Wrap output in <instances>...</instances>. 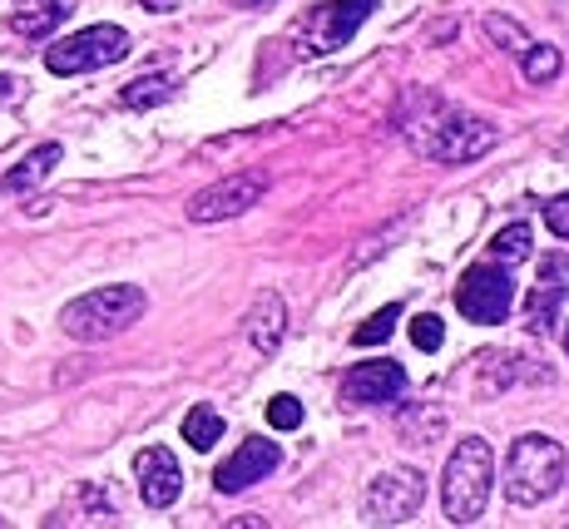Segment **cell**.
<instances>
[{
	"mask_svg": "<svg viewBox=\"0 0 569 529\" xmlns=\"http://www.w3.org/2000/svg\"><path fill=\"white\" fill-rule=\"evenodd\" d=\"M144 307H149L144 288H134V282H109V288L74 297L60 312V327H64V337H74V341H109V337L129 332V327L144 317Z\"/></svg>",
	"mask_w": 569,
	"mask_h": 529,
	"instance_id": "1",
	"label": "cell"
},
{
	"mask_svg": "<svg viewBox=\"0 0 569 529\" xmlns=\"http://www.w3.org/2000/svg\"><path fill=\"white\" fill-rule=\"evenodd\" d=\"M490 485H496V456L480 436H466L461 446L451 450L441 476V505L451 525H476L490 505Z\"/></svg>",
	"mask_w": 569,
	"mask_h": 529,
	"instance_id": "2",
	"label": "cell"
},
{
	"mask_svg": "<svg viewBox=\"0 0 569 529\" xmlns=\"http://www.w3.org/2000/svg\"><path fill=\"white\" fill-rule=\"evenodd\" d=\"M431 109H436V119L407 124L416 153H426V159H436V163H466V159H480L486 149H496V129H490L486 119L441 109L436 99H431Z\"/></svg>",
	"mask_w": 569,
	"mask_h": 529,
	"instance_id": "3",
	"label": "cell"
},
{
	"mask_svg": "<svg viewBox=\"0 0 569 529\" xmlns=\"http://www.w3.org/2000/svg\"><path fill=\"white\" fill-rule=\"evenodd\" d=\"M565 480V450L550 436H520L506 456V500L545 505Z\"/></svg>",
	"mask_w": 569,
	"mask_h": 529,
	"instance_id": "4",
	"label": "cell"
},
{
	"mask_svg": "<svg viewBox=\"0 0 569 529\" xmlns=\"http://www.w3.org/2000/svg\"><path fill=\"white\" fill-rule=\"evenodd\" d=\"M129 54V36L119 26H90L74 30V36L54 40L46 50V70L50 74H84V70H104V64H119Z\"/></svg>",
	"mask_w": 569,
	"mask_h": 529,
	"instance_id": "5",
	"label": "cell"
},
{
	"mask_svg": "<svg viewBox=\"0 0 569 529\" xmlns=\"http://www.w3.org/2000/svg\"><path fill=\"white\" fill-rule=\"evenodd\" d=\"M371 10H377V0H327V6L308 10L298 20V50L327 54V50L352 46V36L371 20Z\"/></svg>",
	"mask_w": 569,
	"mask_h": 529,
	"instance_id": "6",
	"label": "cell"
},
{
	"mask_svg": "<svg viewBox=\"0 0 569 529\" xmlns=\"http://www.w3.org/2000/svg\"><path fill=\"white\" fill-rule=\"evenodd\" d=\"M456 307H461L466 322L480 327L506 322L510 307H516V282H510L506 262H476L461 278V288H456Z\"/></svg>",
	"mask_w": 569,
	"mask_h": 529,
	"instance_id": "7",
	"label": "cell"
},
{
	"mask_svg": "<svg viewBox=\"0 0 569 529\" xmlns=\"http://www.w3.org/2000/svg\"><path fill=\"white\" fill-rule=\"evenodd\" d=\"M421 505H426V480L416 470H381L362 500V515L371 525H407L421 515Z\"/></svg>",
	"mask_w": 569,
	"mask_h": 529,
	"instance_id": "8",
	"label": "cell"
},
{
	"mask_svg": "<svg viewBox=\"0 0 569 529\" xmlns=\"http://www.w3.org/2000/svg\"><path fill=\"white\" fill-rule=\"evenodd\" d=\"M262 193H268V179H262V173H233V179L193 193L189 218L193 223H223V218H238V213H248L253 203H262Z\"/></svg>",
	"mask_w": 569,
	"mask_h": 529,
	"instance_id": "9",
	"label": "cell"
},
{
	"mask_svg": "<svg viewBox=\"0 0 569 529\" xmlns=\"http://www.w3.org/2000/svg\"><path fill=\"white\" fill-rule=\"evenodd\" d=\"M134 476H139V495H144L149 510H169V505L183 495V470H179V460H173L163 446H144V450H139V456H134Z\"/></svg>",
	"mask_w": 569,
	"mask_h": 529,
	"instance_id": "10",
	"label": "cell"
},
{
	"mask_svg": "<svg viewBox=\"0 0 569 529\" xmlns=\"http://www.w3.org/2000/svg\"><path fill=\"white\" fill-rule=\"evenodd\" d=\"M407 391V371L397 361H362L342 377V401L347 406H381V401H397Z\"/></svg>",
	"mask_w": 569,
	"mask_h": 529,
	"instance_id": "11",
	"label": "cell"
},
{
	"mask_svg": "<svg viewBox=\"0 0 569 529\" xmlns=\"http://www.w3.org/2000/svg\"><path fill=\"white\" fill-rule=\"evenodd\" d=\"M278 460H282V450L272 446V440L253 436V440H243V446L233 450V460H223V466H218L213 485L223 495H238V490H248V485H258L262 476H272V470H278Z\"/></svg>",
	"mask_w": 569,
	"mask_h": 529,
	"instance_id": "12",
	"label": "cell"
},
{
	"mask_svg": "<svg viewBox=\"0 0 569 529\" xmlns=\"http://www.w3.org/2000/svg\"><path fill=\"white\" fill-rule=\"evenodd\" d=\"M70 0H26L20 10H10V30L26 40H46L50 30L64 26V16H70Z\"/></svg>",
	"mask_w": 569,
	"mask_h": 529,
	"instance_id": "13",
	"label": "cell"
},
{
	"mask_svg": "<svg viewBox=\"0 0 569 529\" xmlns=\"http://www.w3.org/2000/svg\"><path fill=\"white\" fill-rule=\"evenodd\" d=\"M60 159H64V149L54 144V139H50V144H40V149H30L26 159H20L16 169L0 179V193H30L40 179H50V169H54Z\"/></svg>",
	"mask_w": 569,
	"mask_h": 529,
	"instance_id": "14",
	"label": "cell"
},
{
	"mask_svg": "<svg viewBox=\"0 0 569 529\" xmlns=\"http://www.w3.org/2000/svg\"><path fill=\"white\" fill-rule=\"evenodd\" d=\"M248 337H253V347L262 357H272V351L282 347V297L278 292H262L253 302V317H248Z\"/></svg>",
	"mask_w": 569,
	"mask_h": 529,
	"instance_id": "15",
	"label": "cell"
},
{
	"mask_svg": "<svg viewBox=\"0 0 569 529\" xmlns=\"http://www.w3.org/2000/svg\"><path fill=\"white\" fill-rule=\"evenodd\" d=\"M560 302H565V282L560 278H540V288L530 292V332H540V337L550 332Z\"/></svg>",
	"mask_w": 569,
	"mask_h": 529,
	"instance_id": "16",
	"label": "cell"
},
{
	"mask_svg": "<svg viewBox=\"0 0 569 529\" xmlns=\"http://www.w3.org/2000/svg\"><path fill=\"white\" fill-rule=\"evenodd\" d=\"M183 440H189L193 450H213L218 440H223V416H218L213 406H193V411L183 416Z\"/></svg>",
	"mask_w": 569,
	"mask_h": 529,
	"instance_id": "17",
	"label": "cell"
},
{
	"mask_svg": "<svg viewBox=\"0 0 569 529\" xmlns=\"http://www.w3.org/2000/svg\"><path fill=\"white\" fill-rule=\"evenodd\" d=\"M530 242H535L530 228H525V223H510V228H500V233L490 238V258L506 262V268H510V262H525V258H530Z\"/></svg>",
	"mask_w": 569,
	"mask_h": 529,
	"instance_id": "18",
	"label": "cell"
},
{
	"mask_svg": "<svg viewBox=\"0 0 569 529\" xmlns=\"http://www.w3.org/2000/svg\"><path fill=\"white\" fill-rule=\"evenodd\" d=\"M173 94V80L169 74H139L134 84H124V104L129 109H154Z\"/></svg>",
	"mask_w": 569,
	"mask_h": 529,
	"instance_id": "19",
	"label": "cell"
},
{
	"mask_svg": "<svg viewBox=\"0 0 569 529\" xmlns=\"http://www.w3.org/2000/svg\"><path fill=\"white\" fill-rule=\"evenodd\" d=\"M555 74H560V50H555V46H535V40H530V50H525V80H530V84H550Z\"/></svg>",
	"mask_w": 569,
	"mask_h": 529,
	"instance_id": "20",
	"label": "cell"
},
{
	"mask_svg": "<svg viewBox=\"0 0 569 529\" xmlns=\"http://www.w3.org/2000/svg\"><path fill=\"white\" fill-rule=\"evenodd\" d=\"M397 317H401V307H397V302H391V307H381L377 317H367V322L357 327L352 341H357V347H377V341H387L391 332H397Z\"/></svg>",
	"mask_w": 569,
	"mask_h": 529,
	"instance_id": "21",
	"label": "cell"
},
{
	"mask_svg": "<svg viewBox=\"0 0 569 529\" xmlns=\"http://www.w3.org/2000/svg\"><path fill=\"white\" fill-rule=\"evenodd\" d=\"M486 36L496 40L500 50H516V54L530 50V36H525V30L516 26V20H506V16H490V20H486Z\"/></svg>",
	"mask_w": 569,
	"mask_h": 529,
	"instance_id": "22",
	"label": "cell"
},
{
	"mask_svg": "<svg viewBox=\"0 0 569 529\" xmlns=\"http://www.w3.org/2000/svg\"><path fill=\"white\" fill-rule=\"evenodd\" d=\"M268 426L272 431H298L302 426V401L298 396H272L268 401Z\"/></svg>",
	"mask_w": 569,
	"mask_h": 529,
	"instance_id": "23",
	"label": "cell"
},
{
	"mask_svg": "<svg viewBox=\"0 0 569 529\" xmlns=\"http://www.w3.org/2000/svg\"><path fill=\"white\" fill-rule=\"evenodd\" d=\"M411 341H416L421 351H441V341H446L441 317H416V322H411Z\"/></svg>",
	"mask_w": 569,
	"mask_h": 529,
	"instance_id": "24",
	"label": "cell"
},
{
	"mask_svg": "<svg viewBox=\"0 0 569 529\" xmlns=\"http://www.w3.org/2000/svg\"><path fill=\"white\" fill-rule=\"evenodd\" d=\"M545 223H550L555 238L569 242V193H560V198H550V203H545Z\"/></svg>",
	"mask_w": 569,
	"mask_h": 529,
	"instance_id": "25",
	"label": "cell"
},
{
	"mask_svg": "<svg viewBox=\"0 0 569 529\" xmlns=\"http://www.w3.org/2000/svg\"><path fill=\"white\" fill-rule=\"evenodd\" d=\"M10 94H16V80H10V74H0V109L10 104Z\"/></svg>",
	"mask_w": 569,
	"mask_h": 529,
	"instance_id": "26",
	"label": "cell"
},
{
	"mask_svg": "<svg viewBox=\"0 0 569 529\" xmlns=\"http://www.w3.org/2000/svg\"><path fill=\"white\" fill-rule=\"evenodd\" d=\"M238 6H268V0H238Z\"/></svg>",
	"mask_w": 569,
	"mask_h": 529,
	"instance_id": "27",
	"label": "cell"
},
{
	"mask_svg": "<svg viewBox=\"0 0 569 529\" xmlns=\"http://www.w3.org/2000/svg\"><path fill=\"white\" fill-rule=\"evenodd\" d=\"M565 351H569V332H565Z\"/></svg>",
	"mask_w": 569,
	"mask_h": 529,
	"instance_id": "28",
	"label": "cell"
}]
</instances>
